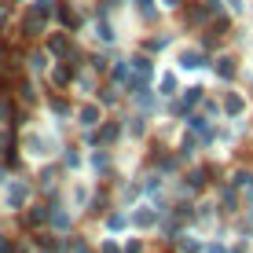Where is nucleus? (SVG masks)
<instances>
[{
    "instance_id": "f257e3e1",
    "label": "nucleus",
    "mask_w": 253,
    "mask_h": 253,
    "mask_svg": "<svg viewBox=\"0 0 253 253\" xmlns=\"http://www.w3.org/2000/svg\"><path fill=\"white\" fill-rule=\"evenodd\" d=\"M48 51H51V55H66V51H70V41L63 37V33H55V37L48 41Z\"/></svg>"
},
{
    "instance_id": "f03ea898",
    "label": "nucleus",
    "mask_w": 253,
    "mask_h": 253,
    "mask_svg": "<svg viewBox=\"0 0 253 253\" xmlns=\"http://www.w3.org/2000/svg\"><path fill=\"white\" fill-rule=\"evenodd\" d=\"M132 70H136V77H139V81H147V77L154 74V66L147 63V59H132Z\"/></svg>"
},
{
    "instance_id": "7ed1b4c3",
    "label": "nucleus",
    "mask_w": 253,
    "mask_h": 253,
    "mask_svg": "<svg viewBox=\"0 0 253 253\" xmlns=\"http://www.w3.org/2000/svg\"><path fill=\"white\" fill-rule=\"evenodd\" d=\"M180 63H184L187 70H195V66H202L206 59H202V51H184V55H180Z\"/></svg>"
},
{
    "instance_id": "20e7f679",
    "label": "nucleus",
    "mask_w": 253,
    "mask_h": 253,
    "mask_svg": "<svg viewBox=\"0 0 253 253\" xmlns=\"http://www.w3.org/2000/svg\"><path fill=\"white\" fill-rule=\"evenodd\" d=\"M95 121H99V107H81V125H95Z\"/></svg>"
},
{
    "instance_id": "39448f33",
    "label": "nucleus",
    "mask_w": 253,
    "mask_h": 253,
    "mask_svg": "<svg viewBox=\"0 0 253 253\" xmlns=\"http://www.w3.org/2000/svg\"><path fill=\"white\" fill-rule=\"evenodd\" d=\"M216 74L220 77H235V59H220V63H216Z\"/></svg>"
},
{
    "instance_id": "423d86ee",
    "label": "nucleus",
    "mask_w": 253,
    "mask_h": 253,
    "mask_svg": "<svg viewBox=\"0 0 253 253\" xmlns=\"http://www.w3.org/2000/svg\"><path fill=\"white\" fill-rule=\"evenodd\" d=\"M114 136H118V125H114V121H110V125L103 128L99 136H95V143H110V139H114Z\"/></svg>"
},
{
    "instance_id": "0eeeda50",
    "label": "nucleus",
    "mask_w": 253,
    "mask_h": 253,
    "mask_svg": "<svg viewBox=\"0 0 253 253\" xmlns=\"http://www.w3.org/2000/svg\"><path fill=\"white\" fill-rule=\"evenodd\" d=\"M224 110H228V114H242V99L239 95H228V99H224Z\"/></svg>"
},
{
    "instance_id": "6e6552de",
    "label": "nucleus",
    "mask_w": 253,
    "mask_h": 253,
    "mask_svg": "<svg viewBox=\"0 0 253 253\" xmlns=\"http://www.w3.org/2000/svg\"><path fill=\"white\" fill-rule=\"evenodd\" d=\"M51 81H55V84H66V81H70V66H66V63H63V66H55Z\"/></svg>"
},
{
    "instance_id": "1a4fd4ad",
    "label": "nucleus",
    "mask_w": 253,
    "mask_h": 253,
    "mask_svg": "<svg viewBox=\"0 0 253 253\" xmlns=\"http://www.w3.org/2000/svg\"><path fill=\"white\" fill-rule=\"evenodd\" d=\"M198 95H202V88H187V95H184V103H180V110H187L191 103H198Z\"/></svg>"
},
{
    "instance_id": "9d476101",
    "label": "nucleus",
    "mask_w": 253,
    "mask_h": 253,
    "mask_svg": "<svg viewBox=\"0 0 253 253\" xmlns=\"http://www.w3.org/2000/svg\"><path fill=\"white\" fill-rule=\"evenodd\" d=\"M44 216H48L44 209H33V213H26V224H30V228H37V224L44 220Z\"/></svg>"
},
{
    "instance_id": "9b49d317",
    "label": "nucleus",
    "mask_w": 253,
    "mask_h": 253,
    "mask_svg": "<svg viewBox=\"0 0 253 253\" xmlns=\"http://www.w3.org/2000/svg\"><path fill=\"white\" fill-rule=\"evenodd\" d=\"M162 92H165V95L176 92V77H172V74H165V77H162Z\"/></svg>"
},
{
    "instance_id": "f8f14e48",
    "label": "nucleus",
    "mask_w": 253,
    "mask_h": 253,
    "mask_svg": "<svg viewBox=\"0 0 253 253\" xmlns=\"http://www.w3.org/2000/svg\"><path fill=\"white\" fill-rule=\"evenodd\" d=\"M22 198H26V184H15V187H11V206H19Z\"/></svg>"
},
{
    "instance_id": "ddd939ff",
    "label": "nucleus",
    "mask_w": 253,
    "mask_h": 253,
    "mask_svg": "<svg viewBox=\"0 0 253 253\" xmlns=\"http://www.w3.org/2000/svg\"><path fill=\"white\" fill-rule=\"evenodd\" d=\"M0 118H4V121H7V118H11V103H7V99H4V95H0Z\"/></svg>"
},
{
    "instance_id": "4468645a",
    "label": "nucleus",
    "mask_w": 253,
    "mask_h": 253,
    "mask_svg": "<svg viewBox=\"0 0 253 253\" xmlns=\"http://www.w3.org/2000/svg\"><path fill=\"white\" fill-rule=\"evenodd\" d=\"M51 110H55V114H66V99H55V95H51Z\"/></svg>"
},
{
    "instance_id": "2eb2a0df",
    "label": "nucleus",
    "mask_w": 253,
    "mask_h": 253,
    "mask_svg": "<svg viewBox=\"0 0 253 253\" xmlns=\"http://www.w3.org/2000/svg\"><path fill=\"white\" fill-rule=\"evenodd\" d=\"M99 37H103V41H114V33H110L107 22H99Z\"/></svg>"
},
{
    "instance_id": "dca6fc26",
    "label": "nucleus",
    "mask_w": 253,
    "mask_h": 253,
    "mask_svg": "<svg viewBox=\"0 0 253 253\" xmlns=\"http://www.w3.org/2000/svg\"><path fill=\"white\" fill-rule=\"evenodd\" d=\"M0 253H11V242L7 239H0Z\"/></svg>"
},
{
    "instance_id": "f3484780",
    "label": "nucleus",
    "mask_w": 253,
    "mask_h": 253,
    "mask_svg": "<svg viewBox=\"0 0 253 253\" xmlns=\"http://www.w3.org/2000/svg\"><path fill=\"white\" fill-rule=\"evenodd\" d=\"M165 4H169V7H176V4H180V0H165Z\"/></svg>"
}]
</instances>
